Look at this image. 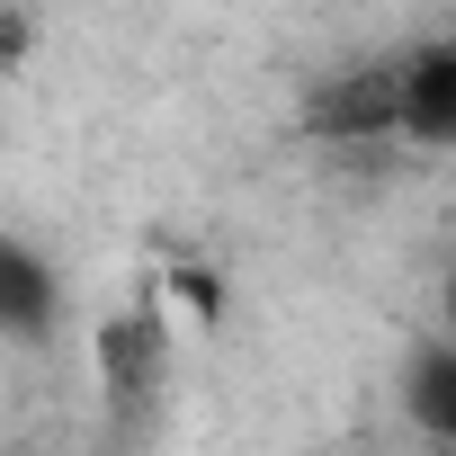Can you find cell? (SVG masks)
Here are the masks:
<instances>
[{"mask_svg": "<svg viewBox=\"0 0 456 456\" xmlns=\"http://www.w3.org/2000/svg\"><path fill=\"white\" fill-rule=\"evenodd\" d=\"M447 37H456V28H447Z\"/></svg>", "mask_w": 456, "mask_h": 456, "instance_id": "cell-10", "label": "cell"}, {"mask_svg": "<svg viewBox=\"0 0 456 456\" xmlns=\"http://www.w3.org/2000/svg\"><path fill=\"white\" fill-rule=\"evenodd\" d=\"M305 126H314L322 143H403V81H394V54H376V63L322 81V90L305 99Z\"/></svg>", "mask_w": 456, "mask_h": 456, "instance_id": "cell-2", "label": "cell"}, {"mask_svg": "<svg viewBox=\"0 0 456 456\" xmlns=\"http://www.w3.org/2000/svg\"><path fill=\"white\" fill-rule=\"evenodd\" d=\"M37 331H54V269L0 233V340H37Z\"/></svg>", "mask_w": 456, "mask_h": 456, "instance_id": "cell-4", "label": "cell"}, {"mask_svg": "<svg viewBox=\"0 0 456 456\" xmlns=\"http://www.w3.org/2000/svg\"><path fill=\"white\" fill-rule=\"evenodd\" d=\"M90 358H99V403H108V420H126V429L143 438L152 411H161V385H170V305H161V287L126 296V305L99 322Z\"/></svg>", "mask_w": 456, "mask_h": 456, "instance_id": "cell-1", "label": "cell"}, {"mask_svg": "<svg viewBox=\"0 0 456 456\" xmlns=\"http://www.w3.org/2000/svg\"><path fill=\"white\" fill-rule=\"evenodd\" d=\"M161 296H170V305H188L197 322L215 314V278H206V269H170V278H161Z\"/></svg>", "mask_w": 456, "mask_h": 456, "instance_id": "cell-7", "label": "cell"}, {"mask_svg": "<svg viewBox=\"0 0 456 456\" xmlns=\"http://www.w3.org/2000/svg\"><path fill=\"white\" fill-rule=\"evenodd\" d=\"M403 411L429 429V438H456V340H420L411 367H403Z\"/></svg>", "mask_w": 456, "mask_h": 456, "instance_id": "cell-5", "label": "cell"}, {"mask_svg": "<svg viewBox=\"0 0 456 456\" xmlns=\"http://www.w3.org/2000/svg\"><path fill=\"white\" fill-rule=\"evenodd\" d=\"M447 340H456V269H447Z\"/></svg>", "mask_w": 456, "mask_h": 456, "instance_id": "cell-8", "label": "cell"}, {"mask_svg": "<svg viewBox=\"0 0 456 456\" xmlns=\"http://www.w3.org/2000/svg\"><path fill=\"white\" fill-rule=\"evenodd\" d=\"M403 81V143L420 152H456V37H420L394 54Z\"/></svg>", "mask_w": 456, "mask_h": 456, "instance_id": "cell-3", "label": "cell"}, {"mask_svg": "<svg viewBox=\"0 0 456 456\" xmlns=\"http://www.w3.org/2000/svg\"><path fill=\"white\" fill-rule=\"evenodd\" d=\"M429 456H456V438H429Z\"/></svg>", "mask_w": 456, "mask_h": 456, "instance_id": "cell-9", "label": "cell"}, {"mask_svg": "<svg viewBox=\"0 0 456 456\" xmlns=\"http://www.w3.org/2000/svg\"><path fill=\"white\" fill-rule=\"evenodd\" d=\"M28 54H37V10L28 0H0V81H10Z\"/></svg>", "mask_w": 456, "mask_h": 456, "instance_id": "cell-6", "label": "cell"}]
</instances>
